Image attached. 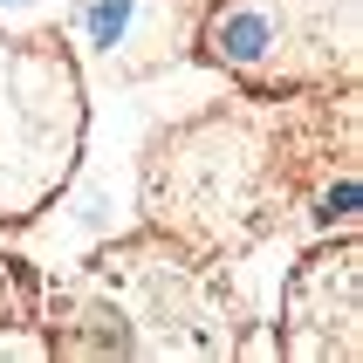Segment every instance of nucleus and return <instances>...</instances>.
<instances>
[{"mask_svg":"<svg viewBox=\"0 0 363 363\" xmlns=\"http://www.w3.org/2000/svg\"><path fill=\"white\" fill-rule=\"evenodd\" d=\"M185 48L254 96L357 89L363 0H199Z\"/></svg>","mask_w":363,"mask_h":363,"instance_id":"obj_4","label":"nucleus"},{"mask_svg":"<svg viewBox=\"0 0 363 363\" xmlns=\"http://www.w3.org/2000/svg\"><path fill=\"white\" fill-rule=\"evenodd\" d=\"M0 357H48V336H41V274L21 254H0Z\"/></svg>","mask_w":363,"mask_h":363,"instance_id":"obj_7","label":"nucleus"},{"mask_svg":"<svg viewBox=\"0 0 363 363\" xmlns=\"http://www.w3.org/2000/svg\"><path fill=\"white\" fill-rule=\"evenodd\" d=\"M343 158H357V89H240L151 130L138 164V206L144 226L226 267L233 254L274 240L302 213L315 179Z\"/></svg>","mask_w":363,"mask_h":363,"instance_id":"obj_1","label":"nucleus"},{"mask_svg":"<svg viewBox=\"0 0 363 363\" xmlns=\"http://www.w3.org/2000/svg\"><path fill=\"white\" fill-rule=\"evenodd\" d=\"M0 7H28V0H0Z\"/></svg>","mask_w":363,"mask_h":363,"instance_id":"obj_9","label":"nucleus"},{"mask_svg":"<svg viewBox=\"0 0 363 363\" xmlns=\"http://www.w3.org/2000/svg\"><path fill=\"white\" fill-rule=\"evenodd\" d=\"M192 14H199V0H76L69 41H82L110 76L138 82V76H158L192 41Z\"/></svg>","mask_w":363,"mask_h":363,"instance_id":"obj_6","label":"nucleus"},{"mask_svg":"<svg viewBox=\"0 0 363 363\" xmlns=\"http://www.w3.org/2000/svg\"><path fill=\"white\" fill-rule=\"evenodd\" d=\"M302 213L315 220V233H357L363 226V172H357V158L329 164L323 179H315V192L302 199Z\"/></svg>","mask_w":363,"mask_h":363,"instance_id":"obj_8","label":"nucleus"},{"mask_svg":"<svg viewBox=\"0 0 363 363\" xmlns=\"http://www.w3.org/2000/svg\"><path fill=\"white\" fill-rule=\"evenodd\" d=\"M240 308L226 295L220 261H206L172 233L144 226L96 247L62 281H41L48 357L76 363H213L240 357Z\"/></svg>","mask_w":363,"mask_h":363,"instance_id":"obj_2","label":"nucleus"},{"mask_svg":"<svg viewBox=\"0 0 363 363\" xmlns=\"http://www.w3.org/2000/svg\"><path fill=\"white\" fill-rule=\"evenodd\" d=\"M288 363H363V240L323 233L281 281V336Z\"/></svg>","mask_w":363,"mask_h":363,"instance_id":"obj_5","label":"nucleus"},{"mask_svg":"<svg viewBox=\"0 0 363 363\" xmlns=\"http://www.w3.org/2000/svg\"><path fill=\"white\" fill-rule=\"evenodd\" d=\"M82 138H89V96L69 35L0 28V233L35 226L76 185Z\"/></svg>","mask_w":363,"mask_h":363,"instance_id":"obj_3","label":"nucleus"}]
</instances>
